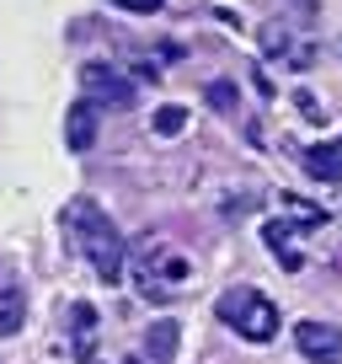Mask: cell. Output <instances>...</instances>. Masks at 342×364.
I'll list each match as a JSON object with an SVG mask.
<instances>
[{
	"mask_svg": "<svg viewBox=\"0 0 342 364\" xmlns=\"http://www.w3.org/2000/svg\"><path fill=\"white\" fill-rule=\"evenodd\" d=\"M65 225L75 230V247L86 252V262L96 268V279H102V284H118V279H123V257H128L123 230H118L92 198H75V204L65 209Z\"/></svg>",
	"mask_w": 342,
	"mask_h": 364,
	"instance_id": "cell-1",
	"label": "cell"
},
{
	"mask_svg": "<svg viewBox=\"0 0 342 364\" xmlns=\"http://www.w3.org/2000/svg\"><path fill=\"white\" fill-rule=\"evenodd\" d=\"M219 321L230 332H241L246 343H273L278 338V306L263 295V289H225L219 295Z\"/></svg>",
	"mask_w": 342,
	"mask_h": 364,
	"instance_id": "cell-2",
	"label": "cell"
},
{
	"mask_svg": "<svg viewBox=\"0 0 342 364\" xmlns=\"http://www.w3.org/2000/svg\"><path fill=\"white\" fill-rule=\"evenodd\" d=\"M80 91H86V102L96 107H134L139 91L123 70H113L107 59H92V65H80Z\"/></svg>",
	"mask_w": 342,
	"mask_h": 364,
	"instance_id": "cell-3",
	"label": "cell"
},
{
	"mask_svg": "<svg viewBox=\"0 0 342 364\" xmlns=\"http://www.w3.org/2000/svg\"><path fill=\"white\" fill-rule=\"evenodd\" d=\"M294 348L316 364H342V327H331V321H299Z\"/></svg>",
	"mask_w": 342,
	"mask_h": 364,
	"instance_id": "cell-4",
	"label": "cell"
},
{
	"mask_svg": "<svg viewBox=\"0 0 342 364\" xmlns=\"http://www.w3.org/2000/svg\"><path fill=\"white\" fill-rule=\"evenodd\" d=\"M96 124H102V107L96 102H70V113H65V145L75 150V156H86V150L96 145Z\"/></svg>",
	"mask_w": 342,
	"mask_h": 364,
	"instance_id": "cell-5",
	"label": "cell"
},
{
	"mask_svg": "<svg viewBox=\"0 0 342 364\" xmlns=\"http://www.w3.org/2000/svg\"><path fill=\"white\" fill-rule=\"evenodd\" d=\"M177 348H182L177 316H155L150 332H145V364H177Z\"/></svg>",
	"mask_w": 342,
	"mask_h": 364,
	"instance_id": "cell-6",
	"label": "cell"
},
{
	"mask_svg": "<svg viewBox=\"0 0 342 364\" xmlns=\"http://www.w3.org/2000/svg\"><path fill=\"white\" fill-rule=\"evenodd\" d=\"M70 348H75V359H96V306L92 300L70 306Z\"/></svg>",
	"mask_w": 342,
	"mask_h": 364,
	"instance_id": "cell-7",
	"label": "cell"
},
{
	"mask_svg": "<svg viewBox=\"0 0 342 364\" xmlns=\"http://www.w3.org/2000/svg\"><path fill=\"white\" fill-rule=\"evenodd\" d=\"M305 171L321 182H342V139H331V145H310L305 150Z\"/></svg>",
	"mask_w": 342,
	"mask_h": 364,
	"instance_id": "cell-8",
	"label": "cell"
},
{
	"mask_svg": "<svg viewBox=\"0 0 342 364\" xmlns=\"http://www.w3.org/2000/svg\"><path fill=\"white\" fill-rule=\"evenodd\" d=\"M263 241H267V247H273V257L284 262L289 273H299V252H294V225H289V220H267V225H263Z\"/></svg>",
	"mask_w": 342,
	"mask_h": 364,
	"instance_id": "cell-9",
	"label": "cell"
},
{
	"mask_svg": "<svg viewBox=\"0 0 342 364\" xmlns=\"http://www.w3.org/2000/svg\"><path fill=\"white\" fill-rule=\"evenodd\" d=\"M150 129H155V134H182L187 129V107H177V102H166V107H155V118H150Z\"/></svg>",
	"mask_w": 342,
	"mask_h": 364,
	"instance_id": "cell-10",
	"label": "cell"
},
{
	"mask_svg": "<svg viewBox=\"0 0 342 364\" xmlns=\"http://www.w3.org/2000/svg\"><path fill=\"white\" fill-rule=\"evenodd\" d=\"M22 316H27V306H22V295H6L0 300V338H11V332H22Z\"/></svg>",
	"mask_w": 342,
	"mask_h": 364,
	"instance_id": "cell-11",
	"label": "cell"
},
{
	"mask_svg": "<svg viewBox=\"0 0 342 364\" xmlns=\"http://www.w3.org/2000/svg\"><path fill=\"white\" fill-rule=\"evenodd\" d=\"M263 54H267V59H284V54H289V27H284V22H267V27H263Z\"/></svg>",
	"mask_w": 342,
	"mask_h": 364,
	"instance_id": "cell-12",
	"label": "cell"
},
{
	"mask_svg": "<svg viewBox=\"0 0 342 364\" xmlns=\"http://www.w3.org/2000/svg\"><path fill=\"white\" fill-rule=\"evenodd\" d=\"M284 209L299 220V225H326V209H316V204H305V198H294V193H284Z\"/></svg>",
	"mask_w": 342,
	"mask_h": 364,
	"instance_id": "cell-13",
	"label": "cell"
},
{
	"mask_svg": "<svg viewBox=\"0 0 342 364\" xmlns=\"http://www.w3.org/2000/svg\"><path fill=\"white\" fill-rule=\"evenodd\" d=\"M209 107H214V113H230V107H236V80H209Z\"/></svg>",
	"mask_w": 342,
	"mask_h": 364,
	"instance_id": "cell-14",
	"label": "cell"
},
{
	"mask_svg": "<svg viewBox=\"0 0 342 364\" xmlns=\"http://www.w3.org/2000/svg\"><path fill=\"white\" fill-rule=\"evenodd\" d=\"M251 209H257V193H236V198H225V220L251 215Z\"/></svg>",
	"mask_w": 342,
	"mask_h": 364,
	"instance_id": "cell-15",
	"label": "cell"
},
{
	"mask_svg": "<svg viewBox=\"0 0 342 364\" xmlns=\"http://www.w3.org/2000/svg\"><path fill=\"white\" fill-rule=\"evenodd\" d=\"M118 11H134V16H150V11H160V0H113Z\"/></svg>",
	"mask_w": 342,
	"mask_h": 364,
	"instance_id": "cell-16",
	"label": "cell"
},
{
	"mask_svg": "<svg viewBox=\"0 0 342 364\" xmlns=\"http://www.w3.org/2000/svg\"><path fill=\"white\" fill-rule=\"evenodd\" d=\"M294 102H299V113H305L310 124H321V118H326V113H321V102H316V97H310V91H299Z\"/></svg>",
	"mask_w": 342,
	"mask_h": 364,
	"instance_id": "cell-17",
	"label": "cell"
},
{
	"mask_svg": "<svg viewBox=\"0 0 342 364\" xmlns=\"http://www.w3.org/2000/svg\"><path fill=\"white\" fill-rule=\"evenodd\" d=\"M299 11H316V0H299Z\"/></svg>",
	"mask_w": 342,
	"mask_h": 364,
	"instance_id": "cell-18",
	"label": "cell"
},
{
	"mask_svg": "<svg viewBox=\"0 0 342 364\" xmlns=\"http://www.w3.org/2000/svg\"><path fill=\"white\" fill-rule=\"evenodd\" d=\"M123 364H145V359H123Z\"/></svg>",
	"mask_w": 342,
	"mask_h": 364,
	"instance_id": "cell-19",
	"label": "cell"
}]
</instances>
